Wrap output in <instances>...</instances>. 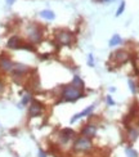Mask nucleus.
<instances>
[{
  "label": "nucleus",
  "mask_w": 139,
  "mask_h": 157,
  "mask_svg": "<svg viewBox=\"0 0 139 157\" xmlns=\"http://www.w3.org/2000/svg\"><path fill=\"white\" fill-rule=\"evenodd\" d=\"M57 40L62 45H70L72 43V40H74V35H72L70 31H61V32H58V35H57Z\"/></svg>",
  "instance_id": "7ed1b4c3"
},
{
  "label": "nucleus",
  "mask_w": 139,
  "mask_h": 157,
  "mask_svg": "<svg viewBox=\"0 0 139 157\" xmlns=\"http://www.w3.org/2000/svg\"><path fill=\"white\" fill-rule=\"evenodd\" d=\"M125 153H126L128 157H138V153L134 151L133 148H126V151H125Z\"/></svg>",
  "instance_id": "dca6fc26"
},
{
  "label": "nucleus",
  "mask_w": 139,
  "mask_h": 157,
  "mask_svg": "<svg viewBox=\"0 0 139 157\" xmlns=\"http://www.w3.org/2000/svg\"><path fill=\"white\" fill-rule=\"evenodd\" d=\"M72 86H74V88H76V89H79V90H83L84 89V82H83V80H81V78L80 77H79V76H75L74 77V80H72Z\"/></svg>",
  "instance_id": "9b49d317"
},
{
  "label": "nucleus",
  "mask_w": 139,
  "mask_h": 157,
  "mask_svg": "<svg viewBox=\"0 0 139 157\" xmlns=\"http://www.w3.org/2000/svg\"><path fill=\"white\" fill-rule=\"evenodd\" d=\"M129 86H130V90L133 91V93H135V86H134V82L131 81V80H129Z\"/></svg>",
  "instance_id": "aec40b11"
},
{
  "label": "nucleus",
  "mask_w": 139,
  "mask_h": 157,
  "mask_svg": "<svg viewBox=\"0 0 139 157\" xmlns=\"http://www.w3.org/2000/svg\"><path fill=\"white\" fill-rule=\"evenodd\" d=\"M102 2H108V0H102Z\"/></svg>",
  "instance_id": "393cba45"
},
{
  "label": "nucleus",
  "mask_w": 139,
  "mask_h": 157,
  "mask_svg": "<svg viewBox=\"0 0 139 157\" xmlns=\"http://www.w3.org/2000/svg\"><path fill=\"white\" fill-rule=\"evenodd\" d=\"M39 157H46V156H45V153L41 151V149H40V151H39Z\"/></svg>",
  "instance_id": "5701e85b"
},
{
  "label": "nucleus",
  "mask_w": 139,
  "mask_h": 157,
  "mask_svg": "<svg viewBox=\"0 0 139 157\" xmlns=\"http://www.w3.org/2000/svg\"><path fill=\"white\" fill-rule=\"evenodd\" d=\"M120 43H121V37L118 35H114V36H112V39L110 40V47H115V45L120 44Z\"/></svg>",
  "instance_id": "4468645a"
},
{
  "label": "nucleus",
  "mask_w": 139,
  "mask_h": 157,
  "mask_svg": "<svg viewBox=\"0 0 139 157\" xmlns=\"http://www.w3.org/2000/svg\"><path fill=\"white\" fill-rule=\"evenodd\" d=\"M30 94H27V95H25V98H23V99H22V104H26V103H29L30 102Z\"/></svg>",
  "instance_id": "6ab92c4d"
},
{
  "label": "nucleus",
  "mask_w": 139,
  "mask_h": 157,
  "mask_svg": "<svg viewBox=\"0 0 139 157\" xmlns=\"http://www.w3.org/2000/svg\"><path fill=\"white\" fill-rule=\"evenodd\" d=\"M138 135H139V130L138 129H130V132H129V138L131 140H135L138 138Z\"/></svg>",
  "instance_id": "2eb2a0df"
},
{
  "label": "nucleus",
  "mask_w": 139,
  "mask_h": 157,
  "mask_svg": "<svg viewBox=\"0 0 139 157\" xmlns=\"http://www.w3.org/2000/svg\"><path fill=\"white\" fill-rule=\"evenodd\" d=\"M74 147L79 152H87L91 148V142H90L89 138H87V136H81V138H79L75 142Z\"/></svg>",
  "instance_id": "f03ea898"
},
{
  "label": "nucleus",
  "mask_w": 139,
  "mask_h": 157,
  "mask_svg": "<svg viewBox=\"0 0 139 157\" xmlns=\"http://www.w3.org/2000/svg\"><path fill=\"white\" fill-rule=\"evenodd\" d=\"M124 9H125V2H122L121 3V5L118 6V9H117V13H116V16L118 17L120 14H122V12H124Z\"/></svg>",
  "instance_id": "f3484780"
},
{
  "label": "nucleus",
  "mask_w": 139,
  "mask_h": 157,
  "mask_svg": "<svg viewBox=\"0 0 139 157\" xmlns=\"http://www.w3.org/2000/svg\"><path fill=\"white\" fill-rule=\"evenodd\" d=\"M23 44L25 43L18 36H13V37H10L9 40H8V47L12 48V49H19V48H22Z\"/></svg>",
  "instance_id": "423d86ee"
},
{
  "label": "nucleus",
  "mask_w": 139,
  "mask_h": 157,
  "mask_svg": "<svg viewBox=\"0 0 139 157\" xmlns=\"http://www.w3.org/2000/svg\"><path fill=\"white\" fill-rule=\"evenodd\" d=\"M88 63H89L90 67L94 66V62H93V56H91V54H89V57H88Z\"/></svg>",
  "instance_id": "a211bd4d"
},
{
  "label": "nucleus",
  "mask_w": 139,
  "mask_h": 157,
  "mask_svg": "<svg viewBox=\"0 0 139 157\" xmlns=\"http://www.w3.org/2000/svg\"><path fill=\"white\" fill-rule=\"evenodd\" d=\"M40 16L43 17V18H45V19H49V21H52V19H54V13H53L52 10H43L41 13H40Z\"/></svg>",
  "instance_id": "ddd939ff"
},
{
  "label": "nucleus",
  "mask_w": 139,
  "mask_h": 157,
  "mask_svg": "<svg viewBox=\"0 0 139 157\" xmlns=\"http://www.w3.org/2000/svg\"><path fill=\"white\" fill-rule=\"evenodd\" d=\"M27 34H29V37L32 43H37L41 40V31L37 29V26H30L29 30H27Z\"/></svg>",
  "instance_id": "20e7f679"
},
{
  "label": "nucleus",
  "mask_w": 139,
  "mask_h": 157,
  "mask_svg": "<svg viewBox=\"0 0 139 157\" xmlns=\"http://www.w3.org/2000/svg\"><path fill=\"white\" fill-rule=\"evenodd\" d=\"M115 57H116L120 62H125V61H126L128 58H129V56H128L126 52H116V53H115Z\"/></svg>",
  "instance_id": "f8f14e48"
},
{
  "label": "nucleus",
  "mask_w": 139,
  "mask_h": 157,
  "mask_svg": "<svg viewBox=\"0 0 139 157\" xmlns=\"http://www.w3.org/2000/svg\"><path fill=\"white\" fill-rule=\"evenodd\" d=\"M13 2H14V0H8V4H13Z\"/></svg>",
  "instance_id": "b1692460"
},
{
  "label": "nucleus",
  "mask_w": 139,
  "mask_h": 157,
  "mask_svg": "<svg viewBox=\"0 0 139 157\" xmlns=\"http://www.w3.org/2000/svg\"><path fill=\"white\" fill-rule=\"evenodd\" d=\"M75 136V132L72 129H63L61 133V139L62 142H68L70 139H72Z\"/></svg>",
  "instance_id": "1a4fd4ad"
},
{
  "label": "nucleus",
  "mask_w": 139,
  "mask_h": 157,
  "mask_svg": "<svg viewBox=\"0 0 139 157\" xmlns=\"http://www.w3.org/2000/svg\"><path fill=\"white\" fill-rule=\"evenodd\" d=\"M81 133L84 136H87V138H91V136H94L97 133V126L95 125H87L83 129Z\"/></svg>",
  "instance_id": "6e6552de"
},
{
  "label": "nucleus",
  "mask_w": 139,
  "mask_h": 157,
  "mask_svg": "<svg viewBox=\"0 0 139 157\" xmlns=\"http://www.w3.org/2000/svg\"><path fill=\"white\" fill-rule=\"evenodd\" d=\"M81 97H83L81 91L79 89H76V88H74L72 85L64 86V89L62 91V99L66 101V102H75Z\"/></svg>",
  "instance_id": "f257e3e1"
},
{
  "label": "nucleus",
  "mask_w": 139,
  "mask_h": 157,
  "mask_svg": "<svg viewBox=\"0 0 139 157\" xmlns=\"http://www.w3.org/2000/svg\"><path fill=\"white\" fill-rule=\"evenodd\" d=\"M43 112V106L41 103H39L37 101H32L31 102V106L29 108V113L31 117H36V116H40Z\"/></svg>",
  "instance_id": "39448f33"
},
{
  "label": "nucleus",
  "mask_w": 139,
  "mask_h": 157,
  "mask_svg": "<svg viewBox=\"0 0 139 157\" xmlns=\"http://www.w3.org/2000/svg\"><path fill=\"white\" fill-rule=\"evenodd\" d=\"M107 103L110 104V106H114V104H115V102H114V99L111 98V95H107Z\"/></svg>",
  "instance_id": "412c9836"
},
{
  "label": "nucleus",
  "mask_w": 139,
  "mask_h": 157,
  "mask_svg": "<svg viewBox=\"0 0 139 157\" xmlns=\"http://www.w3.org/2000/svg\"><path fill=\"white\" fill-rule=\"evenodd\" d=\"M3 89H4V84H3V81H2V80H0V93L3 91Z\"/></svg>",
  "instance_id": "4be33fe9"
},
{
  "label": "nucleus",
  "mask_w": 139,
  "mask_h": 157,
  "mask_svg": "<svg viewBox=\"0 0 139 157\" xmlns=\"http://www.w3.org/2000/svg\"><path fill=\"white\" fill-rule=\"evenodd\" d=\"M95 108V104H91L90 107H88V108H85L83 112H80V113H76L74 117L71 119V122H75L76 120H79V119H81V117H84V116H88V115H90L91 113V111Z\"/></svg>",
  "instance_id": "0eeeda50"
},
{
  "label": "nucleus",
  "mask_w": 139,
  "mask_h": 157,
  "mask_svg": "<svg viewBox=\"0 0 139 157\" xmlns=\"http://www.w3.org/2000/svg\"><path fill=\"white\" fill-rule=\"evenodd\" d=\"M0 66H2V68L5 71H13L14 63H13L10 59H8V58H2V59H0Z\"/></svg>",
  "instance_id": "9d476101"
}]
</instances>
